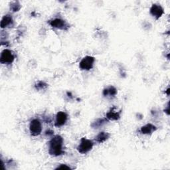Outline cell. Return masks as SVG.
<instances>
[{"instance_id": "cell-6", "label": "cell", "mask_w": 170, "mask_h": 170, "mask_svg": "<svg viewBox=\"0 0 170 170\" xmlns=\"http://www.w3.org/2000/svg\"><path fill=\"white\" fill-rule=\"evenodd\" d=\"M49 24L51 27L59 29H67L69 26L66 22L61 19H54L49 22Z\"/></svg>"}, {"instance_id": "cell-7", "label": "cell", "mask_w": 170, "mask_h": 170, "mask_svg": "<svg viewBox=\"0 0 170 170\" xmlns=\"http://www.w3.org/2000/svg\"><path fill=\"white\" fill-rule=\"evenodd\" d=\"M163 9L160 6V5L153 4L152 5V8H150V13L155 17L156 19L160 18L162 15L163 14Z\"/></svg>"}, {"instance_id": "cell-17", "label": "cell", "mask_w": 170, "mask_h": 170, "mask_svg": "<svg viewBox=\"0 0 170 170\" xmlns=\"http://www.w3.org/2000/svg\"><path fill=\"white\" fill-rule=\"evenodd\" d=\"M71 169V168H70L69 166H67V165H63V164H62V165H61L59 167H58L57 168H56V169Z\"/></svg>"}, {"instance_id": "cell-2", "label": "cell", "mask_w": 170, "mask_h": 170, "mask_svg": "<svg viewBox=\"0 0 170 170\" xmlns=\"http://www.w3.org/2000/svg\"><path fill=\"white\" fill-rule=\"evenodd\" d=\"M93 145L94 144L91 140L83 138L81 139L80 144L78 146L77 150L79 153L84 154V153H86L92 150Z\"/></svg>"}, {"instance_id": "cell-9", "label": "cell", "mask_w": 170, "mask_h": 170, "mask_svg": "<svg viewBox=\"0 0 170 170\" xmlns=\"http://www.w3.org/2000/svg\"><path fill=\"white\" fill-rule=\"evenodd\" d=\"M141 132L144 134H150L156 130V127L152 124H147L141 128Z\"/></svg>"}, {"instance_id": "cell-16", "label": "cell", "mask_w": 170, "mask_h": 170, "mask_svg": "<svg viewBox=\"0 0 170 170\" xmlns=\"http://www.w3.org/2000/svg\"><path fill=\"white\" fill-rule=\"evenodd\" d=\"M20 5L18 4L17 5V3H15V4L13 5H12V9L13 10V12H18V10L20 9Z\"/></svg>"}, {"instance_id": "cell-8", "label": "cell", "mask_w": 170, "mask_h": 170, "mask_svg": "<svg viewBox=\"0 0 170 170\" xmlns=\"http://www.w3.org/2000/svg\"><path fill=\"white\" fill-rule=\"evenodd\" d=\"M67 120V114L64 112H59L56 116L55 126L57 127H60L63 126Z\"/></svg>"}, {"instance_id": "cell-12", "label": "cell", "mask_w": 170, "mask_h": 170, "mask_svg": "<svg viewBox=\"0 0 170 170\" xmlns=\"http://www.w3.org/2000/svg\"><path fill=\"white\" fill-rule=\"evenodd\" d=\"M114 108L111 109V111L107 113L106 117L108 119L111 120H117L120 118V112L114 111Z\"/></svg>"}, {"instance_id": "cell-10", "label": "cell", "mask_w": 170, "mask_h": 170, "mask_svg": "<svg viewBox=\"0 0 170 170\" xmlns=\"http://www.w3.org/2000/svg\"><path fill=\"white\" fill-rule=\"evenodd\" d=\"M12 23L13 19L12 18V16L9 15H6L4 16L1 21V27L2 28H5V27H7Z\"/></svg>"}, {"instance_id": "cell-3", "label": "cell", "mask_w": 170, "mask_h": 170, "mask_svg": "<svg viewBox=\"0 0 170 170\" xmlns=\"http://www.w3.org/2000/svg\"><path fill=\"white\" fill-rule=\"evenodd\" d=\"M29 130L31 134L33 136H39L42 131V125L38 119L33 120L29 125Z\"/></svg>"}, {"instance_id": "cell-13", "label": "cell", "mask_w": 170, "mask_h": 170, "mask_svg": "<svg viewBox=\"0 0 170 170\" xmlns=\"http://www.w3.org/2000/svg\"><path fill=\"white\" fill-rule=\"evenodd\" d=\"M116 93H117L116 89L113 86H110L109 88H108V89H105L103 91V95L105 96L110 95V96H114L116 95Z\"/></svg>"}, {"instance_id": "cell-14", "label": "cell", "mask_w": 170, "mask_h": 170, "mask_svg": "<svg viewBox=\"0 0 170 170\" xmlns=\"http://www.w3.org/2000/svg\"><path fill=\"white\" fill-rule=\"evenodd\" d=\"M47 86V85L44 83V82H42V81L39 82V83H38L37 84H36V85H35V88L38 90L44 89Z\"/></svg>"}, {"instance_id": "cell-5", "label": "cell", "mask_w": 170, "mask_h": 170, "mask_svg": "<svg viewBox=\"0 0 170 170\" xmlns=\"http://www.w3.org/2000/svg\"><path fill=\"white\" fill-rule=\"evenodd\" d=\"M95 59L93 57L86 56L84 57L80 63L79 67L82 70H89L93 67Z\"/></svg>"}, {"instance_id": "cell-15", "label": "cell", "mask_w": 170, "mask_h": 170, "mask_svg": "<svg viewBox=\"0 0 170 170\" xmlns=\"http://www.w3.org/2000/svg\"><path fill=\"white\" fill-rule=\"evenodd\" d=\"M105 122V120H103V119H102V120H101V119H99V120H98L96 122H94V123H93V124H92V125L95 124V126H93L92 127H94V128H98V127L100 126H102V124H104Z\"/></svg>"}, {"instance_id": "cell-1", "label": "cell", "mask_w": 170, "mask_h": 170, "mask_svg": "<svg viewBox=\"0 0 170 170\" xmlns=\"http://www.w3.org/2000/svg\"><path fill=\"white\" fill-rule=\"evenodd\" d=\"M63 139L61 136L57 135L49 142V154L54 156H59L64 153L63 150Z\"/></svg>"}, {"instance_id": "cell-4", "label": "cell", "mask_w": 170, "mask_h": 170, "mask_svg": "<svg viewBox=\"0 0 170 170\" xmlns=\"http://www.w3.org/2000/svg\"><path fill=\"white\" fill-rule=\"evenodd\" d=\"M15 57L12 52L9 49H4L0 57V62L2 64H11L14 61Z\"/></svg>"}, {"instance_id": "cell-11", "label": "cell", "mask_w": 170, "mask_h": 170, "mask_svg": "<svg viewBox=\"0 0 170 170\" xmlns=\"http://www.w3.org/2000/svg\"><path fill=\"white\" fill-rule=\"evenodd\" d=\"M109 137L110 134L108 133L102 131V132H100L97 135L95 140L97 142H98V143H102V142L107 140L109 138Z\"/></svg>"}]
</instances>
